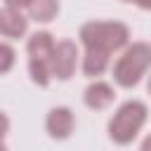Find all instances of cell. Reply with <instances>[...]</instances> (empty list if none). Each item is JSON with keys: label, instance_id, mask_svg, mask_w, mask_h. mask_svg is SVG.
I'll use <instances>...</instances> for the list:
<instances>
[{"label": "cell", "instance_id": "cell-10", "mask_svg": "<svg viewBox=\"0 0 151 151\" xmlns=\"http://www.w3.org/2000/svg\"><path fill=\"white\" fill-rule=\"evenodd\" d=\"M109 54L104 52H94V50H85V57H83V73L94 78V76H101L106 68H109Z\"/></svg>", "mask_w": 151, "mask_h": 151}, {"label": "cell", "instance_id": "cell-5", "mask_svg": "<svg viewBox=\"0 0 151 151\" xmlns=\"http://www.w3.org/2000/svg\"><path fill=\"white\" fill-rule=\"evenodd\" d=\"M78 66V47L71 40H61L54 45V54H52V78L57 80H68L76 73Z\"/></svg>", "mask_w": 151, "mask_h": 151}, {"label": "cell", "instance_id": "cell-6", "mask_svg": "<svg viewBox=\"0 0 151 151\" xmlns=\"http://www.w3.org/2000/svg\"><path fill=\"white\" fill-rule=\"evenodd\" d=\"M45 127H47V134L52 139H68L73 127H76V118H73V111L68 106H54L50 113H47V120H45Z\"/></svg>", "mask_w": 151, "mask_h": 151}, {"label": "cell", "instance_id": "cell-16", "mask_svg": "<svg viewBox=\"0 0 151 151\" xmlns=\"http://www.w3.org/2000/svg\"><path fill=\"white\" fill-rule=\"evenodd\" d=\"M146 90H149V94H151V76H149V83H146Z\"/></svg>", "mask_w": 151, "mask_h": 151}, {"label": "cell", "instance_id": "cell-8", "mask_svg": "<svg viewBox=\"0 0 151 151\" xmlns=\"http://www.w3.org/2000/svg\"><path fill=\"white\" fill-rule=\"evenodd\" d=\"M113 99H116V92H113V87H111L109 83H104V80L90 83V85L85 87V94H83L85 106L92 109V111H101V109L111 106Z\"/></svg>", "mask_w": 151, "mask_h": 151}, {"label": "cell", "instance_id": "cell-3", "mask_svg": "<svg viewBox=\"0 0 151 151\" xmlns=\"http://www.w3.org/2000/svg\"><path fill=\"white\" fill-rule=\"evenodd\" d=\"M54 38L50 31H35L28 42H26V52H28V73L31 80L40 87L50 85L52 78V54H54Z\"/></svg>", "mask_w": 151, "mask_h": 151}, {"label": "cell", "instance_id": "cell-11", "mask_svg": "<svg viewBox=\"0 0 151 151\" xmlns=\"http://www.w3.org/2000/svg\"><path fill=\"white\" fill-rule=\"evenodd\" d=\"M14 61H17V52H14V47L7 45V42H0V76L9 73V71L14 68Z\"/></svg>", "mask_w": 151, "mask_h": 151}, {"label": "cell", "instance_id": "cell-13", "mask_svg": "<svg viewBox=\"0 0 151 151\" xmlns=\"http://www.w3.org/2000/svg\"><path fill=\"white\" fill-rule=\"evenodd\" d=\"M9 132V118L0 111V139H5V134Z\"/></svg>", "mask_w": 151, "mask_h": 151}, {"label": "cell", "instance_id": "cell-7", "mask_svg": "<svg viewBox=\"0 0 151 151\" xmlns=\"http://www.w3.org/2000/svg\"><path fill=\"white\" fill-rule=\"evenodd\" d=\"M28 31V19L21 14V9L14 7H2L0 9V35L5 38H24Z\"/></svg>", "mask_w": 151, "mask_h": 151}, {"label": "cell", "instance_id": "cell-9", "mask_svg": "<svg viewBox=\"0 0 151 151\" xmlns=\"http://www.w3.org/2000/svg\"><path fill=\"white\" fill-rule=\"evenodd\" d=\"M28 14H31V19H35L40 24H47L59 14V0H31Z\"/></svg>", "mask_w": 151, "mask_h": 151}, {"label": "cell", "instance_id": "cell-14", "mask_svg": "<svg viewBox=\"0 0 151 151\" xmlns=\"http://www.w3.org/2000/svg\"><path fill=\"white\" fill-rule=\"evenodd\" d=\"M137 7H142V9H151V0H132Z\"/></svg>", "mask_w": 151, "mask_h": 151}, {"label": "cell", "instance_id": "cell-4", "mask_svg": "<svg viewBox=\"0 0 151 151\" xmlns=\"http://www.w3.org/2000/svg\"><path fill=\"white\" fill-rule=\"evenodd\" d=\"M149 66H151V45L149 42H132L123 52V57L116 61L113 80L120 87L130 90L142 80V76L149 71Z\"/></svg>", "mask_w": 151, "mask_h": 151}, {"label": "cell", "instance_id": "cell-15", "mask_svg": "<svg viewBox=\"0 0 151 151\" xmlns=\"http://www.w3.org/2000/svg\"><path fill=\"white\" fill-rule=\"evenodd\" d=\"M139 151H151V134L142 142V146H139Z\"/></svg>", "mask_w": 151, "mask_h": 151}, {"label": "cell", "instance_id": "cell-2", "mask_svg": "<svg viewBox=\"0 0 151 151\" xmlns=\"http://www.w3.org/2000/svg\"><path fill=\"white\" fill-rule=\"evenodd\" d=\"M146 113H149L146 104L139 101V99H130V101L120 104L118 111L113 113V118L109 120V137L120 146L130 144L139 134V130L144 127Z\"/></svg>", "mask_w": 151, "mask_h": 151}, {"label": "cell", "instance_id": "cell-18", "mask_svg": "<svg viewBox=\"0 0 151 151\" xmlns=\"http://www.w3.org/2000/svg\"><path fill=\"white\" fill-rule=\"evenodd\" d=\"M127 2H132V0H127Z\"/></svg>", "mask_w": 151, "mask_h": 151}, {"label": "cell", "instance_id": "cell-1", "mask_svg": "<svg viewBox=\"0 0 151 151\" xmlns=\"http://www.w3.org/2000/svg\"><path fill=\"white\" fill-rule=\"evenodd\" d=\"M130 28L120 21H87L80 26V42L85 50L104 52L111 57V52H118L127 45Z\"/></svg>", "mask_w": 151, "mask_h": 151}, {"label": "cell", "instance_id": "cell-17", "mask_svg": "<svg viewBox=\"0 0 151 151\" xmlns=\"http://www.w3.org/2000/svg\"><path fill=\"white\" fill-rule=\"evenodd\" d=\"M0 151H7V146H5V142L0 139Z\"/></svg>", "mask_w": 151, "mask_h": 151}, {"label": "cell", "instance_id": "cell-12", "mask_svg": "<svg viewBox=\"0 0 151 151\" xmlns=\"http://www.w3.org/2000/svg\"><path fill=\"white\" fill-rule=\"evenodd\" d=\"M31 0H5V7H14V9H28Z\"/></svg>", "mask_w": 151, "mask_h": 151}]
</instances>
